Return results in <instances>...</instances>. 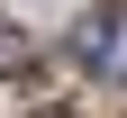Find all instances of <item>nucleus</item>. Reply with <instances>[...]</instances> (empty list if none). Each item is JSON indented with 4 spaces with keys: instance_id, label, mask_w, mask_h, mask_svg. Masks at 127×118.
Returning a JSON list of instances; mask_svg holds the SVG:
<instances>
[{
    "instance_id": "nucleus-1",
    "label": "nucleus",
    "mask_w": 127,
    "mask_h": 118,
    "mask_svg": "<svg viewBox=\"0 0 127 118\" xmlns=\"http://www.w3.org/2000/svg\"><path fill=\"white\" fill-rule=\"evenodd\" d=\"M73 64L91 82H127V9H91L73 18Z\"/></svg>"
},
{
    "instance_id": "nucleus-2",
    "label": "nucleus",
    "mask_w": 127,
    "mask_h": 118,
    "mask_svg": "<svg viewBox=\"0 0 127 118\" xmlns=\"http://www.w3.org/2000/svg\"><path fill=\"white\" fill-rule=\"evenodd\" d=\"M27 64H36V37H27L18 18H0V82H9V73H27Z\"/></svg>"
}]
</instances>
